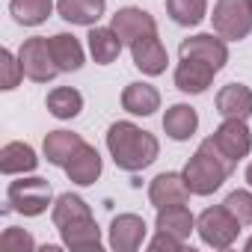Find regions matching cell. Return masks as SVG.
<instances>
[{"instance_id": "30", "label": "cell", "mask_w": 252, "mask_h": 252, "mask_svg": "<svg viewBox=\"0 0 252 252\" xmlns=\"http://www.w3.org/2000/svg\"><path fill=\"white\" fill-rule=\"evenodd\" d=\"M0 68H3V77H0V89H15L24 77V68H21V60H15L9 51L0 54Z\"/></svg>"}, {"instance_id": "33", "label": "cell", "mask_w": 252, "mask_h": 252, "mask_svg": "<svg viewBox=\"0 0 252 252\" xmlns=\"http://www.w3.org/2000/svg\"><path fill=\"white\" fill-rule=\"evenodd\" d=\"M246 181H249V187H252V163L246 166Z\"/></svg>"}, {"instance_id": "16", "label": "cell", "mask_w": 252, "mask_h": 252, "mask_svg": "<svg viewBox=\"0 0 252 252\" xmlns=\"http://www.w3.org/2000/svg\"><path fill=\"white\" fill-rule=\"evenodd\" d=\"M217 113L222 119H246L252 116V89L243 83H228L217 92Z\"/></svg>"}, {"instance_id": "11", "label": "cell", "mask_w": 252, "mask_h": 252, "mask_svg": "<svg viewBox=\"0 0 252 252\" xmlns=\"http://www.w3.org/2000/svg\"><path fill=\"white\" fill-rule=\"evenodd\" d=\"M190 193H193V190H190L184 172H181V175H178V172H160V175L152 181V187H149V199H152L155 208L184 205V202L190 199Z\"/></svg>"}, {"instance_id": "32", "label": "cell", "mask_w": 252, "mask_h": 252, "mask_svg": "<svg viewBox=\"0 0 252 252\" xmlns=\"http://www.w3.org/2000/svg\"><path fill=\"white\" fill-rule=\"evenodd\" d=\"M149 249L152 252H178V249H184V240L181 237H175V234H169V231H158V237L149 243Z\"/></svg>"}, {"instance_id": "24", "label": "cell", "mask_w": 252, "mask_h": 252, "mask_svg": "<svg viewBox=\"0 0 252 252\" xmlns=\"http://www.w3.org/2000/svg\"><path fill=\"white\" fill-rule=\"evenodd\" d=\"M86 39H89L92 60H95L98 65H110V63L119 57V51H122V39L116 36L113 27H95Z\"/></svg>"}, {"instance_id": "35", "label": "cell", "mask_w": 252, "mask_h": 252, "mask_svg": "<svg viewBox=\"0 0 252 252\" xmlns=\"http://www.w3.org/2000/svg\"><path fill=\"white\" fill-rule=\"evenodd\" d=\"M249 9H252V0H249Z\"/></svg>"}, {"instance_id": "3", "label": "cell", "mask_w": 252, "mask_h": 252, "mask_svg": "<svg viewBox=\"0 0 252 252\" xmlns=\"http://www.w3.org/2000/svg\"><path fill=\"white\" fill-rule=\"evenodd\" d=\"M196 228H199V237L214 246V249H228L237 234H240V220L225 208V205H217V208H205L196 220Z\"/></svg>"}, {"instance_id": "18", "label": "cell", "mask_w": 252, "mask_h": 252, "mask_svg": "<svg viewBox=\"0 0 252 252\" xmlns=\"http://www.w3.org/2000/svg\"><path fill=\"white\" fill-rule=\"evenodd\" d=\"M196 128H199V116H196V110L190 104H172L166 110V116H163V131H166V137H172L178 143L181 140H190L196 134Z\"/></svg>"}, {"instance_id": "15", "label": "cell", "mask_w": 252, "mask_h": 252, "mask_svg": "<svg viewBox=\"0 0 252 252\" xmlns=\"http://www.w3.org/2000/svg\"><path fill=\"white\" fill-rule=\"evenodd\" d=\"M65 175H68V181H74V184H80V187L95 184L98 175H101V155H98L92 146L83 143V146L71 155V160L65 163Z\"/></svg>"}, {"instance_id": "7", "label": "cell", "mask_w": 252, "mask_h": 252, "mask_svg": "<svg viewBox=\"0 0 252 252\" xmlns=\"http://www.w3.org/2000/svg\"><path fill=\"white\" fill-rule=\"evenodd\" d=\"M214 146L237 166V160H243L252 149V134L246 128V119H225L220 128L214 131Z\"/></svg>"}, {"instance_id": "21", "label": "cell", "mask_w": 252, "mask_h": 252, "mask_svg": "<svg viewBox=\"0 0 252 252\" xmlns=\"http://www.w3.org/2000/svg\"><path fill=\"white\" fill-rule=\"evenodd\" d=\"M80 146H83V140L77 134H71V131H51L45 137V158H48V163L65 169V163L71 160V155Z\"/></svg>"}, {"instance_id": "4", "label": "cell", "mask_w": 252, "mask_h": 252, "mask_svg": "<svg viewBox=\"0 0 252 252\" xmlns=\"http://www.w3.org/2000/svg\"><path fill=\"white\" fill-rule=\"evenodd\" d=\"M51 205V184L45 178H21L6 190V211H18L24 217H39Z\"/></svg>"}, {"instance_id": "28", "label": "cell", "mask_w": 252, "mask_h": 252, "mask_svg": "<svg viewBox=\"0 0 252 252\" xmlns=\"http://www.w3.org/2000/svg\"><path fill=\"white\" fill-rule=\"evenodd\" d=\"M51 217H54V225H63V222H68V220H80V217H92V214H89V205H86L80 196L63 193V196L57 199Z\"/></svg>"}, {"instance_id": "5", "label": "cell", "mask_w": 252, "mask_h": 252, "mask_svg": "<svg viewBox=\"0 0 252 252\" xmlns=\"http://www.w3.org/2000/svg\"><path fill=\"white\" fill-rule=\"evenodd\" d=\"M214 30L228 42H240L252 33V9L249 0H217L214 6Z\"/></svg>"}, {"instance_id": "14", "label": "cell", "mask_w": 252, "mask_h": 252, "mask_svg": "<svg viewBox=\"0 0 252 252\" xmlns=\"http://www.w3.org/2000/svg\"><path fill=\"white\" fill-rule=\"evenodd\" d=\"M131 54H134V65L143 71V74H163L166 71V63H169V57H166V48L160 45V39L158 36H146V39H140V42H134L131 45Z\"/></svg>"}, {"instance_id": "9", "label": "cell", "mask_w": 252, "mask_h": 252, "mask_svg": "<svg viewBox=\"0 0 252 252\" xmlns=\"http://www.w3.org/2000/svg\"><path fill=\"white\" fill-rule=\"evenodd\" d=\"M146 220L137 217V214H119L113 222H110V246L116 252H137L146 240Z\"/></svg>"}, {"instance_id": "17", "label": "cell", "mask_w": 252, "mask_h": 252, "mask_svg": "<svg viewBox=\"0 0 252 252\" xmlns=\"http://www.w3.org/2000/svg\"><path fill=\"white\" fill-rule=\"evenodd\" d=\"M122 107L134 116H152L160 110V92L152 83H128L122 92Z\"/></svg>"}, {"instance_id": "31", "label": "cell", "mask_w": 252, "mask_h": 252, "mask_svg": "<svg viewBox=\"0 0 252 252\" xmlns=\"http://www.w3.org/2000/svg\"><path fill=\"white\" fill-rule=\"evenodd\" d=\"M33 237L24 231V228H6L3 237H0V249L3 252H24V249H33Z\"/></svg>"}, {"instance_id": "23", "label": "cell", "mask_w": 252, "mask_h": 252, "mask_svg": "<svg viewBox=\"0 0 252 252\" xmlns=\"http://www.w3.org/2000/svg\"><path fill=\"white\" fill-rule=\"evenodd\" d=\"M193 228H196V220H193V214H190L184 205L158 208V231H169V234L187 240Z\"/></svg>"}, {"instance_id": "12", "label": "cell", "mask_w": 252, "mask_h": 252, "mask_svg": "<svg viewBox=\"0 0 252 252\" xmlns=\"http://www.w3.org/2000/svg\"><path fill=\"white\" fill-rule=\"evenodd\" d=\"M57 228H60V237H63V243H65L68 249H77V252L95 249V252H98V246H101V228H98V222H95L92 217L68 220V222H63V225H57Z\"/></svg>"}, {"instance_id": "8", "label": "cell", "mask_w": 252, "mask_h": 252, "mask_svg": "<svg viewBox=\"0 0 252 252\" xmlns=\"http://www.w3.org/2000/svg\"><path fill=\"white\" fill-rule=\"evenodd\" d=\"M113 30L116 36L122 39V45H134L146 36H158V24L155 18L146 12V9H137V6H128V9H119L113 15Z\"/></svg>"}, {"instance_id": "25", "label": "cell", "mask_w": 252, "mask_h": 252, "mask_svg": "<svg viewBox=\"0 0 252 252\" xmlns=\"http://www.w3.org/2000/svg\"><path fill=\"white\" fill-rule=\"evenodd\" d=\"M51 9H54V0H12V3H9L12 18L18 24H24V27L45 24L48 15H51Z\"/></svg>"}, {"instance_id": "19", "label": "cell", "mask_w": 252, "mask_h": 252, "mask_svg": "<svg viewBox=\"0 0 252 252\" xmlns=\"http://www.w3.org/2000/svg\"><path fill=\"white\" fill-rule=\"evenodd\" d=\"M39 163L36 152L27 146V143H6L0 149V172L3 175H24V172H33Z\"/></svg>"}, {"instance_id": "13", "label": "cell", "mask_w": 252, "mask_h": 252, "mask_svg": "<svg viewBox=\"0 0 252 252\" xmlns=\"http://www.w3.org/2000/svg\"><path fill=\"white\" fill-rule=\"evenodd\" d=\"M214 74H217V68H214L211 63L187 57V60H181L178 68H175V86H178L181 92H187V95H199V92H205V89L211 86Z\"/></svg>"}, {"instance_id": "27", "label": "cell", "mask_w": 252, "mask_h": 252, "mask_svg": "<svg viewBox=\"0 0 252 252\" xmlns=\"http://www.w3.org/2000/svg\"><path fill=\"white\" fill-rule=\"evenodd\" d=\"M166 12L172 15L175 24L196 27L208 15V3H205V0H166Z\"/></svg>"}, {"instance_id": "6", "label": "cell", "mask_w": 252, "mask_h": 252, "mask_svg": "<svg viewBox=\"0 0 252 252\" xmlns=\"http://www.w3.org/2000/svg\"><path fill=\"white\" fill-rule=\"evenodd\" d=\"M18 60H21L24 74L30 80H36V83H48V80H54L60 74V65H57V60L51 54V42L42 39V36L27 39L21 45V51H18Z\"/></svg>"}, {"instance_id": "20", "label": "cell", "mask_w": 252, "mask_h": 252, "mask_svg": "<svg viewBox=\"0 0 252 252\" xmlns=\"http://www.w3.org/2000/svg\"><path fill=\"white\" fill-rule=\"evenodd\" d=\"M104 6H107V0H57L60 15L68 24H83V27H89L101 18Z\"/></svg>"}, {"instance_id": "2", "label": "cell", "mask_w": 252, "mask_h": 252, "mask_svg": "<svg viewBox=\"0 0 252 252\" xmlns=\"http://www.w3.org/2000/svg\"><path fill=\"white\" fill-rule=\"evenodd\" d=\"M231 169H234V163H231V160L214 146V140L208 137V140L196 149V155L187 160L184 178H187L193 196H211L214 190L222 187V181L231 175Z\"/></svg>"}, {"instance_id": "29", "label": "cell", "mask_w": 252, "mask_h": 252, "mask_svg": "<svg viewBox=\"0 0 252 252\" xmlns=\"http://www.w3.org/2000/svg\"><path fill=\"white\" fill-rule=\"evenodd\" d=\"M222 205L240 220V225H252V193H249V190H234V193H228Z\"/></svg>"}, {"instance_id": "34", "label": "cell", "mask_w": 252, "mask_h": 252, "mask_svg": "<svg viewBox=\"0 0 252 252\" xmlns=\"http://www.w3.org/2000/svg\"><path fill=\"white\" fill-rule=\"evenodd\" d=\"M246 252H252V237H249V240H246Z\"/></svg>"}, {"instance_id": "10", "label": "cell", "mask_w": 252, "mask_h": 252, "mask_svg": "<svg viewBox=\"0 0 252 252\" xmlns=\"http://www.w3.org/2000/svg\"><path fill=\"white\" fill-rule=\"evenodd\" d=\"M178 54H181V60H187V57L205 60V63H211L217 71L228 63V48H225L222 36H214V33H199V36L184 39L181 48H178Z\"/></svg>"}, {"instance_id": "22", "label": "cell", "mask_w": 252, "mask_h": 252, "mask_svg": "<svg viewBox=\"0 0 252 252\" xmlns=\"http://www.w3.org/2000/svg\"><path fill=\"white\" fill-rule=\"evenodd\" d=\"M48 42H51V54H54L60 71H77L83 65V48L71 33H57Z\"/></svg>"}, {"instance_id": "1", "label": "cell", "mask_w": 252, "mask_h": 252, "mask_svg": "<svg viewBox=\"0 0 252 252\" xmlns=\"http://www.w3.org/2000/svg\"><path fill=\"white\" fill-rule=\"evenodd\" d=\"M107 149H110L116 166L125 169V172H140V169L152 166L158 160V152H160L155 134L137 128V125H131V122L110 125V131H107Z\"/></svg>"}, {"instance_id": "26", "label": "cell", "mask_w": 252, "mask_h": 252, "mask_svg": "<svg viewBox=\"0 0 252 252\" xmlns=\"http://www.w3.org/2000/svg\"><path fill=\"white\" fill-rule=\"evenodd\" d=\"M48 110L57 119H74L83 110V95L71 86H57L54 92H48Z\"/></svg>"}]
</instances>
